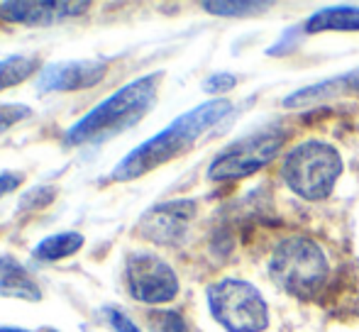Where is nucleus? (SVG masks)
I'll use <instances>...</instances> for the list:
<instances>
[{"mask_svg":"<svg viewBox=\"0 0 359 332\" xmlns=\"http://www.w3.org/2000/svg\"><path fill=\"white\" fill-rule=\"evenodd\" d=\"M271 279L301 300H313L327 289V266L325 251L318 242L308 237H288L276 247L271 256Z\"/></svg>","mask_w":359,"mask_h":332,"instance_id":"7ed1b4c3","label":"nucleus"},{"mask_svg":"<svg viewBox=\"0 0 359 332\" xmlns=\"http://www.w3.org/2000/svg\"><path fill=\"white\" fill-rule=\"evenodd\" d=\"M196 215L194 200H171L149 208L140 220V235L154 244H179Z\"/></svg>","mask_w":359,"mask_h":332,"instance_id":"6e6552de","label":"nucleus"},{"mask_svg":"<svg viewBox=\"0 0 359 332\" xmlns=\"http://www.w3.org/2000/svg\"><path fill=\"white\" fill-rule=\"evenodd\" d=\"M325 88H335V90H347V93H357L359 95V69L350 71L340 78H332V81H323Z\"/></svg>","mask_w":359,"mask_h":332,"instance_id":"aec40b11","label":"nucleus"},{"mask_svg":"<svg viewBox=\"0 0 359 332\" xmlns=\"http://www.w3.org/2000/svg\"><path fill=\"white\" fill-rule=\"evenodd\" d=\"M342 174V159L332 144L303 142L286 154L281 164V176L288 188L306 200H323L332 193Z\"/></svg>","mask_w":359,"mask_h":332,"instance_id":"20e7f679","label":"nucleus"},{"mask_svg":"<svg viewBox=\"0 0 359 332\" xmlns=\"http://www.w3.org/2000/svg\"><path fill=\"white\" fill-rule=\"evenodd\" d=\"M25 181L22 174H15V171H5V174H0V198L8 193H13L15 188H20Z\"/></svg>","mask_w":359,"mask_h":332,"instance_id":"4be33fe9","label":"nucleus"},{"mask_svg":"<svg viewBox=\"0 0 359 332\" xmlns=\"http://www.w3.org/2000/svg\"><path fill=\"white\" fill-rule=\"evenodd\" d=\"M47 332H54V330H47Z\"/></svg>","mask_w":359,"mask_h":332,"instance_id":"393cba45","label":"nucleus"},{"mask_svg":"<svg viewBox=\"0 0 359 332\" xmlns=\"http://www.w3.org/2000/svg\"><path fill=\"white\" fill-rule=\"evenodd\" d=\"M8 264H10L8 259H0V274H3V271H5V266H8Z\"/></svg>","mask_w":359,"mask_h":332,"instance_id":"b1692460","label":"nucleus"},{"mask_svg":"<svg viewBox=\"0 0 359 332\" xmlns=\"http://www.w3.org/2000/svg\"><path fill=\"white\" fill-rule=\"evenodd\" d=\"M286 134L279 130H264L255 132L240 142L230 144L222 154H217L208 169V176L213 181H237L247 179L255 171L264 169L279 157V149L284 147Z\"/></svg>","mask_w":359,"mask_h":332,"instance_id":"423d86ee","label":"nucleus"},{"mask_svg":"<svg viewBox=\"0 0 359 332\" xmlns=\"http://www.w3.org/2000/svg\"><path fill=\"white\" fill-rule=\"evenodd\" d=\"M271 3H257V0H242V3H227V0H220V3H203V10L213 15H225V18H235V15H250V13H262L266 10Z\"/></svg>","mask_w":359,"mask_h":332,"instance_id":"2eb2a0df","label":"nucleus"},{"mask_svg":"<svg viewBox=\"0 0 359 332\" xmlns=\"http://www.w3.org/2000/svg\"><path fill=\"white\" fill-rule=\"evenodd\" d=\"M235 83H237V78L232 76V74H213V76L203 83V88L208 90V93H225V90L235 88Z\"/></svg>","mask_w":359,"mask_h":332,"instance_id":"412c9836","label":"nucleus"},{"mask_svg":"<svg viewBox=\"0 0 359 332\" xmlns=\"http://www.w3.org/2000/svg\"><path fill=\"white\" fill-rule=\"evenodd\" d=\"M125 284L135 300L147 305L169 303L179 293V276L161 256L135 251L125 266Z\"/></svg>","mask_w":359,"mask_h":332,"instance_id":"0eeeda50","label":"nucleus"},{"mask_svg":"<svg viewBox=\"0 0 359 332\" xmlns=\"http://www.w3.org/2000/svg\"><path fill=\"white\" fill-rule=\"evenodd\" d=\"M149 328L151 332H189L186 320L174 310H154V313H149Z\"/></svg>","mask_w":359,"mask_h":332,"instance_id":"dca6fc26","label":"nucleus"},{"mask_svg":"<svg viewBox=\"0 0 359 332\" xmlns=\"http://www.w3.org/2000/svg\"><path fill=\"white\" fill-rule=\"evenodd\" d=\"M0 296H3V298L37 303V300H42V289H39L37 281H34L22 266L10 261L3 274H0Z\"/></svg>","mask_w":359,"mask_h":332,"instance_id":"f8f14e48","label":"nucleus"},{"mask_svg":"<svg viewBox=\"0 0 359 332\" xmlns=\"http://www.w3.org/2000/svg\"><path fill=\"white\" fill-rule=\"evenodd\" d=\"M103 315L108 318L110 328H113L115 332H142L137 328V325L133 323V320L128 318V315H123L120 310L115 308H103Z\"/></svg>","mask_w":359,"mask_h":332,"instance_id":"6ab92c4d","label":"nucleus"},{"mask_svg":"<svg viewBox=\"0 0 359 332\" xmlns=\"http://www.w3.org/2000/svg\"><path fill=\"white\" fill-rule=\"evenodd\" d=\"M39 62L34 57H8L0 59V90L13 88V85H20L22 81H27L34 71H37Z\"/></svg>","mask_w":359,"mask_h":332,"instance_id":"4468645a","label":"nucleus"},{"mask_svg":"<svg viewBox=\"0 0 359 332\" xmlns=\"http://www.w3.org/2000/svg\"><path fill=\"white\" fill-rule=\"evenodd\" d=\"M159 81L161 74H149V76H142L115 90L113 95H108L103 103H98L88 115H83L79 123L67 130L64 144L67 147H81L86 142L123 132L125 127L135 125L154 103Z\"/></svg>","mask_w":359,"mask_h":332,"instance_id":"f03ea898","label":"nucleus"},{"mask_svg":"<svg viewBox=\"0 0 359 332\" xmlns=\"http://www.w3.org/2000/svg\"><path fill=\"white\" fill-rule=\"evenodd\" d=\"M32 118V110L22 103H5L0 105V132L10 130L13 125L22 123V120Z\"/></svg>","mask_w":359,"mask_h":332,"instance_id":"a211bd4d","label":"nucleus"},{"mask_svg":"<svg viewBox=\"0 0 359 332\" xmlns=\"http://www.w3.org/2000/svg\"><path fill=\"white\" fill-rule=\"evenodd\" d=\"M108 64L103 59H76V62H57L39 71V93H64V90L93 88L105 78Z\"/></svg>","mask_w":359,"mask_h":332,"instance_id":"1a4fd4ad","label":"nucleus"},{"mask_svg":"<svg viewBox=\"0 0 359 332\" xmlns=\"http://www.w3.org/2000/svg\"><path fill=\"white\" fill-rule=\"evenodd\" d=\"M306 34L327 32V29H337V32H357L359 29V8L350 5H340V8H325L316 13L313 18L306 20L303 25Z\"/></svg>","mask_w":359,"mask_h":332,"instance_id":"9b49d317","label":"nucleus"},{"mask_svg":"<svg viewBox=\"0 0 359 332\" xmlns=\"http://www.w3.org/2000/svg\"><path fill=\"white\" fill-rule=\"evenodd\" d=\"M0 332H27V330H20V328H0Z\"/></svg>","mask_w":359,"mask_h":332,"instance_id":"5701e85b","label":"nucleus"},{"mask_svg":"<svg viewBox=\"0 0 359 332\" xmlns=\"http://www.w3.org/2000/svg\"><path fill=\"white\" fill-rule=\"evenodd\" d=\"M54 198H57V188H52V186H39V188L27 191V193L20 198V210H42V208H47Z\"/></svg>","mask_w":359,"mask_h":332,"instance_id":"f3484780","label":"nucleus"},{"mask_svg":"<svg viewBox=\"0 0 359 332\" xmlns=\"http://www.w3.org/2000/svg\"><path fill=\"white\" fill-rule=\"evenodd\" d=\"M83 235L81 233H59V235H49L42 242L34 247V256L42 261H59L67 259V256L76 254L81 247H83Z\"/></svg>","mask_w":359,"mask_h":332,"instance_id":"ddd939ff","label":"nucleus"},{"mask_svg":"<svg viewBox=\"0 0 359 332\" xmlns=\"http://www.w3.org/2000/svg\"><path fill=\"white\" fill-rule=\"evenodd\" d=\"M90 8V3H52V0H5L0 3V20L15 25H54L59 20L74 18Z\"/></svg>","mask_w":359,"mask_h":332,"instance_id":"9d476101","label":"nucleus"},{"mask_svg":"<svg viewBox=\"0 0 359 332\" xmlns=\"http://www.w3.org/2000/svg\"><path fill=\"white\" fill-rule=\"evenodd\" d=\"M230 110L232 105L227 100H208V103L189 110L186 115L176 118L166 130H161L159 134H154L151 139L140 144L135 152H130L123 162L110 171V179L113 181L140 179V176L159 169L161 164L176 159L179 154L189 152L196 144V139L203 132H208L215 123H220Z\"/></svg>","mask_w":359,"mask_h":332,"instance_id":"f257e3e1","label":"nucleus"},{"mask_svg":"<svg viewBox=\"0 0 359 332\" xmlns=\"http://www.w3.org/2000/svg\"><path fill=\"white\" fill-rule=\"evenodd\" d=\"M208 308L227 332H262L269 325V310L262 293L240 279H222L208 286Z\"/></svg>","mask_w":359,"mask_h":332,"instance_id":"39448f33","label":"nucleus"}]
</instances>
